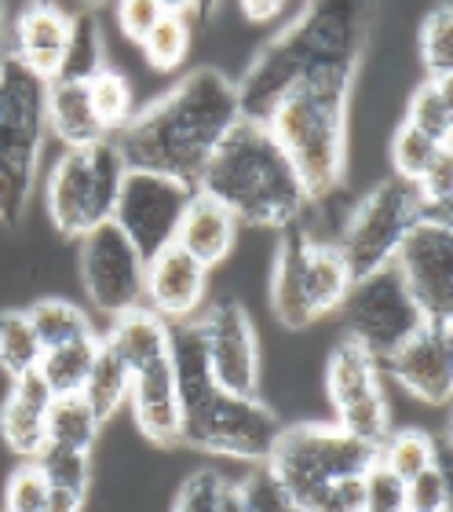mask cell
<instances>
[{"mask_svg": "<svg viewBox=\"0 0 453 512\" xmlns=\"http://www.w3.org/2000/svg\"><path fill=\"white\" fill-rule=\"evenodd\" d=\"M44 512H85V498L74 491L52 487V491H48V502H44Z\"/></svg>", "mask_w": 453, "mask_h": 512, "instance_id": "f6af8a7d", "label": "cell"}, {"mask_svg": "<svg viewBox=\"0 0 453 512\" xmlns=\"http://www.w3.org/2000/svg\"><path fill=\"white\" fill-rule=\"evenodd\" d=\"M369 15L362 4L333 0L311 4L296 15L282 33L249 59L242 81H234L238 107L245 121L267 125L274 107L296 85L318 74H359L362 48H366Z\"/></svg>", "mask_w": 453, "mask_h": 512, "instance_id": "7a4b0ae2", "label": "cell"}, {"mask_svg": "<svg viewBox=\"0 0 453 512\" xmlns=\"http://www.w3.org/2000/svg\"><path fill=\"white\" fill-rule=\"evenodd\" d=\"M223 491H227V480L216 469L190 472L187 480L180 483V491H176L172 512H220Z\"/></svg>", "mask_w": 453, "mask_h": 512, "instance_id": "ab89813d", "label": "cell"}, {"mask_svg": "<svg viewBox=\"0 0 453 512\" xmlns=\"http://www.w3.org/2000/svg\"><path fill=\"white\" fill-rule=\"evenodd\" d=\"M282 428L278 414L260 395H227L216 388L209 399L183 410L180 447L264 465Z\"/></svg>", "mask_w": 453, "mask_h": 512, "instance_id": "9c48e42d", "label": "cell"}, {"mask_svg": "<svg viewBox=\"0 0 453 512\" xmlns=\"http://www.w3.org/2000/svg\"><path fill=\"white\" fill-rule=\"evenodd\" d=\"M44 125L48 136L63 143V150L92 147L99 139H110L95 118L88 77H55L44 92Z\"/></svg>", "mask_w": 453, "mask_h": 512, "instance_id": "44dd1931", "label": "cell"}, {"mask_svg": "<svg viewBox=\"0 0 453 512\" xmlns=\"http://www.w3.org/2000/svg\"><path fill=\"white\" fill-rule=\"evenodd\" d=\"M424 220V205L417 198V187L395 180H380L373 191L359 198V205L348 213L340 235L333 238L340 260L348 264L351 282L391 267L399 253L402 238Z\"/></svg>", "mask_w": 453, "mask_h": 512, "instance_id": "52a82bcc", "label": "cell"}, {"mask_svg": "<svg viewBox=\"0 0 453 512\" xmlns=\"http://www.w3.org/2000/svg\"><path fill=\"white\" fill-rule=\"evenodd\" d=\"M125 169L128 165L114 139L63 150L44 180V205L55 231L81 242L99 224H110Z\"/></svg>", "mask_w": 453, "mask_h": 512, "instance_id": "8992f818", "label": "cell"}, {"mask_svg": "<svg viewBox=\"0 0 453 512\" xmlns=\"http://www.w3.org/2000/svg\"><path fill=\"white\" fill-rule=\"evenodd\" d=\"M48 480L41 476V469L26 461L8 476V487H4V512H44L48 502Z\"/></svg>", "mask_w": 453, "mask_h": 512, "instance_id": "60d3db41", "label": "cell"}, {"mask_svg": "<svg viewBox=\"0 0 453 512\" xmlns=\"http://www.w3.org/2000/svg\"><path fill=\"white\" fill-rule=\"evenodd\" d=\"M143 271L147 260L121 235L114 220L81 238V282L92 308L110 322L143 308Z\"/></svg>", "mask_w": 453, "mask_h": 512, "instance_id": "4fadbf2b", "label": "cell"}, {"mask_svg": "<svg viewBox=\"0 0 453 512\" xmlns=\"http://www.w3.org/2000/svg\"><path fill=\"white\" fill-rule=\"evenodd\" d=\"M209 370L227 395H260V337L242 300H220L198 319Z\"/></svg>", "mask_w": 453, "mask_h": 512, "instance_id": "9a60e30c", "label": "cell"}, {"mask_svg": "<svg viewBox=\"0 0 453 512\" xmlns=\"http://www.w3.org/2000/svg\"><path fill=\"white\" fill-rule=\"evenodd\" d=\"M348 289H351V271L340 260L337 246L311 235V242L304 249V297L311 319H322L329 311H340Z\"/></svg>", "mask_w": 453, "mask_h": 512, "instance_id": "d4e9b609", "label": "cell"}, {"mask_svg": "<svg viewBox=\"0 0 453 512\" xmlns=\"http://www.w3.org/2000/svg\"><path fill=\"white\" fill-rule=\"evenodd\" d=\"M128 388H132V370H128L121 359H117L110 348L99 337V352H95V363L88 370V381L81 388V399L92 406V414L99 421H114L121 414V406L128 403Z\"/></svg>", "mask_w": 453, "mask_h": 512, "instance_id": "83f0119b", "label": "cell"}, {"mask_svg": "<svg viewBox=\"0 0 453 512\" xmlns=\"http://www.w3.org/2000/svg\"><path fill=\"white\" fill-rule=\"evenodd\" d=\"M44 425H48V447H70L92 454L103 421L92 414V406L81 395H59L52 403V410H48Z\"/></svg>", "mask_w": 453, "mask_h": 512, "instance_id": "f546056e", "label": "cell"}, {"mask_svg": "<svg viewBox=\"0 0 453 512\" xmlns=\"http://www.w3.org/2000/svg\"><path fill=\"white\" fill-rule=\"evenodd\" d=\"M41 355L44 348L37 341V333H33L30 319H26V311H0V370L8 374V381L33 374L41 366Z\"/></svg>", "mask_w": 453, "mask_h": 512, "instance_id": "d6a6232c", "label": "cell"}, {"mask_svg": "<svg viewBox=\"0 0 453 512\" xmlns=\"http://www.w3.org/2000/svg\"><path fill=\"white\" fill-rule=\"evenodd\" d=\"M33 465L41 469V476L48 480V487L59 491H74L81 498H88V483H92V454L70 447H44Z\"/></svg>", "mask_w": 453, "mask_h": 512, "instance_id": "8d00e7d4", "label": "cell"}, {"mask_svg": "<svg viewBox=\"0 0 453 512\" xmlns=\"http://www.w3.org/2000/svg\"><path fill=\"white\" fill-rule=\"evenodd\" d=\"M4 55H8V15L0 8V63H4Z\"/></svg>", "mask_w": 453, "mask_h": 512, "instance_id": "c3c4849f", "label": "cell"}, {"mask_svg": "<svg viewBox=\"0 0 453 512\" xmlns=\"http://www.w3.org/2000/svg\"><path fill=\"white\" fill-rule=\"evenodd\" d=\"M44 85L11 55L0 63V220L19 224L33 194L44 136Z\"/></svg>", "mask_w": 453, "mask_h": 512, "instance_id": "5b68a950", "label": "cell"}, {"mask_svg": "<svg viewBox=\"0 0 453 512\" xmlns=\"http://www.w3.org/2000/svg\"><path fill=\"white\" fill-rule=\"evenodd\" d=\"M406 512H450V469L443 461V450L432 469L406 480Z\"/></svg>", "mask_w": 453, "mask_h": 512, "instance_id": "f35d334b", "label": "cell"}, {"mask_svg": "<svg viewBox=\"0 0 453 512\" xmlns=\"http://www.w3.org/2000/svg\"><path fill=\"white\" fill-rule=\"evenodd\" d=\"M55 395L44 384V377L22 374L11 381V392L0 406V436L8 443V450H15L19 458L33 461L48 447V410H52Z\"/></svg>", "mask_w": 453, "mask_h": 512, "instance_id": "ffe728a7", "label": "cell"}, {"mask_svg": "<svg viewBox=\"0 0 453 512\" xmlns=\"http://www.w3.org/2000/svg\"><path fill=\"white\" fill-rule=\"evenodd\" d=\"M410 297L428 322H450L453 315V227L446 220H421L402 238L391 260Z\"/></svg>", "mask_w": 453, "mask_h": 512, "instance_id": "5bb4252c", "label": "cell"}, {"mask_svg": "<svg viewBox=\"0 0 453 512\" xmlns=\"http://www.w3.org/2000/svg\"><path fill=\"white\" fill-rule=\"evenodd\" d=\"M326 392L333 406V425L348 436L380 447L391 432V406L384 392V370L373 355L344 333L326 359Z\"/></svg>", "mask_w": 453, "mask_h": 512, "instance_id": "30bf717a", "label": "cell"}, {"mask_svg": "<svg viewBox=\"0 0 453 512\" xmlns=\"http://www.w3.org/2000/svg\"><path fill=\"white\" fill-rule=\"evenodd\" d=\"M95 352H99V337H88V341L63 344V348H48L41 355V366L37 374L44 377V384L52 388V395H81L88 381V370L95 363Z\"/></svg>", "mask_w": 453, "mask_h": 512, "instance_id": "4dcf8cb0", "label": "cell"}, {"mask_svg": "<svg viewBox=\"0 0 453 512\" xmlns=\"http://www.w3.org/2000/svg\"><path fill=\"white\" fill-rule=\"evenodd\" d=\"M234 242H238V220H234L220 202H212L205 194L194 191L187 213H183L180 235H176V246L198 260L205 271L220 267L227 256H231Z\"/></svg>", "mask_w": 453, "mask_h": 512, "instance_id": "603a6c76", "label": "cell"}, {"mask_svg": "<svg viewBox=\"0 0 453 512\" xmlns=\"http://www.w3.org/2000/svg\"><path fill=\"white\" fill-rule=\"evenodd\" d=\"M26 319H30L44 352H48V348L74 344V341H88V337H99L92 315H88L85 308H77L74 300H63V297L37 300L33 308H26Z\"/></svg>", "mask_w": 453, "mask_h": 512, "instance_id": "4316f807", "label": "cell"}, {"mask_svg": "<svg viewBox=\"0 0 453 512\" xmlns=\"http://www.w3.org/2000/svg\"><path fill=\"white\" fill-rule=\"evenodd\" d=\"M161 11H165V4H158V0H128L117 8V26L132 44H143L147 33L154 30V22L161 19Z\"/></svg>", "mask_w": 453, "mask_h": 512, "instance_id": "ee69618b", "label": "cell"}, {"mask_svg": "<svg viewBox=\"0 0 453 512\" xmlns=\"http://www.w3.org/2000/svg\"><path fill=\"white\" fill-rule=\"evenodd\" d=\"M285 4H256V0H245L242 4V15L249 22H271L274 15H282Z\"/></svg>", "mask_w": 453, "mask_h": 512, "instance_id": "bcb514c9", "label": "cell"}, {"mask_svg": "<svg viewBox=\"0 0 453 512\" xmlns=\"http://www.w3.org/2000/svg\"><path fill=\"white\" fill-rule=\"evenodd\" d=\"M88 92H92L95 118H99V125H103L106 136L114 139L117 132L132 121V114H136L128 77L117 74V70H110V66H103V70H95V74L88 77Z\"/></svg>", "mask_w": 453, "mask_h": 512, "instance_id": "e575fe53", "label": "cell"}, {"mask_svg": "<svg viewBox=\"0 0 453 512\" xmlns=\"http://www.w3.org/2000/svg\"><path fill=\"white\" fill-rule=\"evenodd\" d=\"M169 330V322L158 319L150 308H136L110 322V330L103 333V344L128 370H139L147 363L169 359Z\"/></svg>", "mask_w": 453, "mask_h": 512, "instance_id": "cb8c5ba5", "label": "cell"}, {"mask_svg": "<svg viewBox=\"0 0 453 512\" xmlns=\"http://www.w3.org/2000/svg\"><path fill=\"white\" fill-rule=\"evenodd\" d=\"M311 242V231L304 224L285 227L278 253L271 267V311L285 330H307L311 326V311L304 297V249Z\"/></svg>", "mask_w": 453, "mask_h": 512, "instance_id": "7402d4cb", "label": "cell"}, {"mask_svg": "<svg viewBox=\"0 0 453 512\" xmlns=\"http://www.w3.org/2000/svg\"><path fill=\"white\" fill-rule=\"evenodd\" d=\"M355 74H318L296 85L267 118V132L311 202L340 191L348 172V107Z\"/></svg>", "mask_w": 453, "mask_h": 512, "instance_id": "277c9868", "label": "cell"}, {"mask_svg": "<svg viewBox=\"0 0 453 512\" xmlns=\"http://www.w3.org/2000/svg\"><path fill=\"white\" fill-rule=\"evenodd\" d=\"M128 410L139 432L158 443V447H180L183 432V406L176 392V377H172L169 359L147 363L132 370V388H128Z\"/></svg>", "mask_w": 453, "mask_h": 512, "instance_id": "d6986e66", "label": "cell"}, {"mask_svg": "<svg viewBox=\"0 0 453 512\" xmlns=\"http://www.w3.org/2000/svg\"><path fill=\"white\" fill-rule=\"evenodd\" d=\"M362 483H366V512H406V483L391 476L384 465H373Z\"/></svg>", "mask_w": 453, "mask_h": 512, "instance_id": "7bdbcfd3", "label": "cell"}, {"mask_svg": "<svg viewBox=\"0 0 453 512\" xmlns=\"http://www.w3.org/2000/svg\"><path fill=\"white\" fill-rule=\"evenodd\" d=\"M340 311L348 322V337L362 344L377 363L399 352L402 344L428 322L395 267H384V271H373V275L351 282Z\"/></svg>", "mask_w": 453, "mask_h": 512, "instance_id": "8fae6325", "label": "cell"}, {"mask_svg": "<svg viewBox=\"0 0 453 512\" xmlns=\"http://www.w3.org/2000/svg\"><path fill=\"white\" fill-rule=\"evenodd\" d=\"M77 19L55 4H26L8 22V55L44 85L63 77L74 48Z\"/></svg>", "mask_w": 453, "mask_h": 512, "instance_id": "e0dca14e", "label": "cell"}, {"mask_svg": "<svg viewBox=\"0 0 453 512\" xmlns=\"http://www.w3.org/2000/svg\"><path fill=\"white\" fill-rule=\"evenodd\" d=\"M220 512H245V509H242V498H238V487H234L231 480H227V491H223Z\"/></svg>", "mask_w": 453, "mask_h": 512, "instance_id": "7dc6e473", "label": "cell"}, {"mask_svg": "<svg viewBox=\"0 0 453 512\" xmlns=\"http://www.w3.org/2000/svg\"><path fill=\"white\" fill-rule=\"evenodd\" d=\"M194 4H165L161 19L154 22V30L147 33V41L139 44L143 48V59H147L158 74H176L190 55V41H194Z\"/></svg>", "mask_w": 453, "mask_h": 512, "instance_id": "484cf974", "label": "cell"}, {"mask_svg": "<svg viewBox=\"0 0 453 512\" xmlns=\"http://www.w3.org/2000/svg\"><path fill=\"white\" fill-rule=\"evenodd\" d=\"M450 147H439L435 139L421 136L417 128L402 125L391 132V143H388V154H391V176L402 183H410V187H417V183L424 180V172L432 169L435 161L443 158Z\"/></svg>", "mask_w": 453, "mask_h": 512, "instance_id": "836d02e7", "label": "cell"}, {"mask_svg": "<svg viewBox=\"0 0 453 512\" xmlns=\"http://www.w3.org/2000/svg\"><path fill=\"white\" fill-rule=\"evenodd\" d=\"M190 198H194L190 183L161 176V172L125 169V180H121L114 205V224L136 246V253L143 260H150L161 249L176 246Z\"/></svg>", "mask_w": 453, "mask_h": 512, "instance_id": "7c38bea8", "label": "cell"}, {"mask_svg": "<svg viewBox=\"0 0 453 512\" xmlns=\"http://www.w3.org/2000/svg\"><path fill=\"white\" fill-rule=\"evenodd\" d=\"M435 458H439V447L421 428H391L388 439L377 447V465H384L402 483L413 480L417 472L432 469Z\"/></svg>", "mask_w": 453, "mask_h": 512, "instance_id": "1f68e13d", "label": "cell"}, {"mask_svg": "<svg viewBox=\"0 0 453 512\" xmlns=\"http://www.w3.org/2000/svg\"><path fill=\"white\" fill-rule=\"evenodd\" d=\"M209 297V271L190 260L180 246L161 249L147 260L143 271V308H150L169 326L176 322H194L205 311Z\"/></svg>", "mask_w": 453, "mask_h": 512, "instance_id": "ac0fdd59", "label": "cell"}, {"mask_svg": "<svg viewBox=\"0 0 453 512\" xmlns=\"http://www.w3.org/2000/svg\"><path fill=\"white\" fill-rule=\"evenodd\" d=\"M402 125L417 128L421 136L435 139L439 147H450L453 139V92H450V81H428L424 77V85L417 88L406 103V118Z\"/></svg>", "mask_w": 453, "mask_h": 512, "instance_id": "f1b7e54d", "label": "cell"}, {"mask_svg": "<svg viewBox=\"0 0 453 512\" xmlns=\"http://www.w3.org/2000/svg\"><path fill=\"white\" fill-rule=\"evenodd\" d=\"M242 121L234 81L223 70L198 66L183 81L132 114L114 136L128 169L161 172L172 180L198 183L227 132Z\"/></svg>", "mask_w": 453, "mask_h": 512, "instance_id": "6da1fadb", "label": "cell"}, {"mask_svg": "<svg viewBox=\"0 0 453 512\" xmlns=\"http://www.w3.org/2000/svg\"><path fill=\"white\" fill-rule=\"evenodd\" d=\"M421 63L428 81H450L453 74V11L432 8L421 22Z\"/></svg>", "mask_w": 453, "mask_h": 512, "instance_id": "d590c367", "label": "cell"}, {"mask_svg": "<svg viewBox=\"0 0 453 512\" xmlns=\"http://www.w3.org/2000/svg\"><path fill=\"white\" fill-rule=\"evenodd\" d=\"M264 465L300 505L326 483L366 476L377 465V447L348 436L337 425H285Z\"/></svg>", "mask_w": 453, "mask_h": 512, "instance_id": "ba28073f", "label": "cell"}, {"mask_svg": "<svg viewBox=\"0 0 453 512\" xmlns=\"http://www.w3.org/2000/svg\"><path fill=\"white\" fill-rule=\"evenodd\" d=\"M380 370L399 384L402 392L428 406L450 403L453 395V341L450 322H424L399 352L388 355Z\"/></svg>", "mask_w": 453, "mask_h": 512, "instance_id": "2e32d148", "label": "cell"}, {"mask_svg": "<svg viewBox=\"0 0 453 512\" xmlns=\"http://www.w3.org/2000/svg\"><path fill=\"white\" fill-rule=\"evenodd\" d=\"M234 487H238L245 512H300L293 494L285 491V483L267 465H253V472L234 483Z\"/></svg>", "mask_w": 453, "mask_h": 512, "instance_id": "74e56055", "label": "cell"}, {"mask_svg": "<svg viewBox=\"0 0 453 512\" xmlns=\"http://www.w3.org/2000/svg\"><path fill=\"white\" fill-rule=\"evenodd\" d=\"M194 191L220 202L238 220V227H271L285 231L304 220L311 209L304 183L274 143L267 125L238 121L227 132L209 165L201 169Z\"/></svg>", "mask_w": 453, "mask_h": 512, "instance_id": "3957f363", "label": "cell"}, {"mask_svg": "<svg viewBox=\"0 0 453 512\" xmlns=\"http://www.w3.org/2000/svg\"><path fill=\"white\" fill-rule=\"evenodd\" d=\"M300 512H366V483L362 476L326 483L300 502Z\"/></svg>", "mask_w": 453, "mask_h": 512, "instance_id": "b9f144b4", "label": "cell"}]
</instances>
